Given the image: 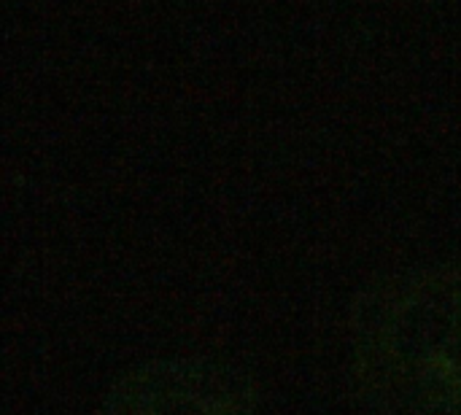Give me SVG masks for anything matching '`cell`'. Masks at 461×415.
Listing matches in <instances>:
<instances>
[{"label": "cell", "instance_id": "cell-1", "mask_svg": "<svg viewBox=\"0 0 461 415\" xmlns=\"http://www.w3.org/2000/svg\"><path fill=\"white\" fill-rule=\"evenodd\" d=\"M346 362L375 415H461V267L367 284L346 319Z\"/></svg>", "mask_w": 461, "mask_h": 415}, {"label": "cell", "instance_id": "cell-2", "mask_svg": "<svg viewBox=\"0 0 461 415\" xmlns=\"http://www.w3.org/2000/svg\"><path fill=\"white\" fill-rule=\"evenodd\" d=\"M89 415H259V389L232 365L167 356L127 370Z\"/></svg>", "mask_w": 461, "mask_h": 415}]
</instances>
